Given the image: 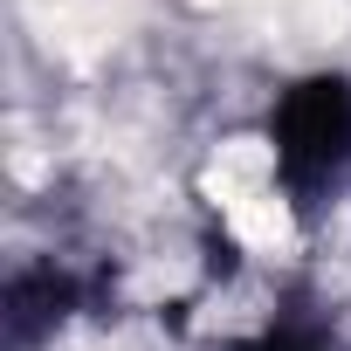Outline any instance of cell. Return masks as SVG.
<instances>
[{
  "instance_id": "cell-4",
  "label": "cell",
  "mask_w": 351,
  "mask_h": 351,
  "mask_svg": "<svg viewBox=\"0 0 351 351\" xmlns=\"http://www.w3.org/2000/svg\"><path fill=\"white\" fill-rule=\"evenodd\" d=\"M228 228H234L255 255H289V248H296V228H289V207L276 200V186L234 200V207H228Z\"/></svg>"
},
{
  "instance_id": "cell-3",
  "label": "cell",
  "mask_w": 351,
  "mask_h": 351,
  "mask_svg": "<svg viewBox=\"0 0 351 351\" xmlns=\"http://www.w3.org/2000/svg\"><path fill=\"white\" fill-rule=\"evenodd\" d=\"M269 145L262 138H228L221 152H214V165H207V193L221 200V207H234V200H248V193H262L269 186Z\"/></svg>"
},
{
  "instance_id": "cell-2",
  "label": "cell",
  "mask_w": 351,
  "mask_h": 351,
  "mask_svg": "<svg viewBox=\"0 0 351 351\" xmlns=\"http://www.w3.org/2000/svg\"><path fill=\"white\" fill-rule=\"evenodd\" d=\"M200 8H221V14H248L262 35H282L296 49H324L351 28V8L344 0H200Z\"/></svg>"
},
{
  "instance_id": "cell-1",
  "label": "cell",
  "mask_w": 351,
  "mask_h": 351,
  "mask_svg": "<svg viewBox=\"0 0 351 351\" xmlns=\"http://www.w3.org/2000/svg\"><path fill=\"white\" fill-rule=\"evenodd\" d=\"M21 14H28V28L42 35L49 56H62V62H97V56H110V49L131 35L138 0H21Z\"/></svg>"
}]
</instances>
